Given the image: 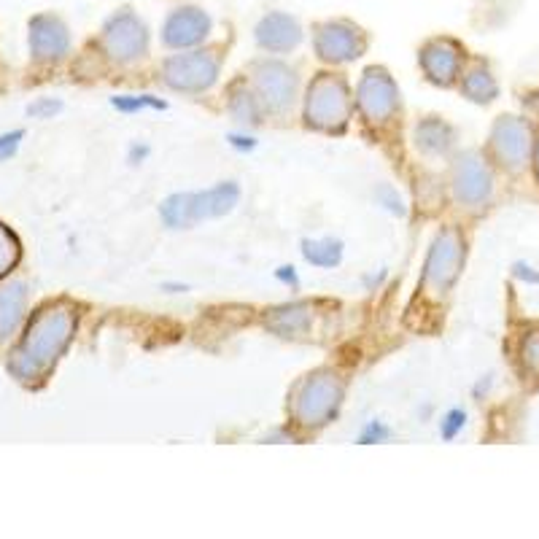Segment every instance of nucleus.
<instances>
[{
	"label": "nucleus",
	"mask_w": 539,
	"mask_h": 539,
	"mask_svg": "<svg viewBox=\"0 0 539 539\" xmlns=\"http://www.w3.org/2000/svg\"><path fill=\"white\" fill-rule=\"evenodd\" d=\"M73 329H76V313L68 305H52L36 313L19 348L11 354V375L22 383L44 378L71 343Z\"/></svg>",
	"instance_id": "nucleus-1"
},
{
	"label": "nucleus",
	"mask_w": 539,
	"mask_h": 539,
	"mask_svg": "<svg viewBox=\"0 0 539 539\" xmlns=\"http://www.w3.org/2000/svg\"><path fill=\"white\" fill-rule=\"evenodd\" d=\"M238 203V186L221 184L216 189L200 192V195H176L162 205V219L170 227H192L197 221L224 216Z\"/></svg>",
	"instance_id": "nucleus-2"
},
{
	"label": "nucleus",
	"mask_w": 539,
	"mask_h": 539,
	"mask_svg": "<svg viewBox=\"0 0 539 539\" xmlns=\"http://www.w3.org/2000/svg\"><path fill=\"white\" fill-rule=\"evenodd\" d=\"M461 257H464V246H461V235L456 230H445L440 238L434 240L432 254L426 262L424 273V289L432 292L434 297H440L451 289V283L456 281L461 267Z\"/></svg>",
	"instance_id": "nucleus-3"
},
{
	"label": "nucleus",
	"mask_w": 539,
	"mask_h": 539,
	"mask_svg": "<svg viewBox=\"0 0 539 539\" xmlns=\"http://www.w3.org/2000/svg\"><path fill=\"white\" fill-rule=\"evenodd\" d=\"M340 405V386L332 375H313L302 383L297 402H294V416L305 426H321L327 418L335 416Z\"/></svg>",
	"instance_id": "nucleus-4"
},
{
	"label": "nucleus",
	"mask_w": 539,
	"mask_h": 539,
	"mask_svg": "<svg viewBox=\"0 0 539 539\" xmlns=\"http://www.w3.org/2000/svg\"><path fill=\"white\" fill-rule=\"evenodd\" d=\"M305 116H308L310 124H316L321 130L343 127L345 116H348V92H345L343 81L329 79V76L316 81L310 87Z\"/></svg>",
	"instance_id": "nucleus-5"
},
{
	"label": "nucleus",
	"mask_w": 539,
	"mask_h": 539,
	"mask_svg": "<svg viewBox=\"0 0 539 539\" xmlns=\"http://www.w3.org/2000/svg\"><path fill=\"white\" fill-rule=\"evenodd\" d=\"M149 44L146 27L133 11H119L116 17L108 19L106 33H103V46H106L108 57L119 62H130L143 57Z\"/></svg>",
	"instance_id": "nucleus-6"
},
{
	"label": "nucleus",
	"mask_w": 539,
	"mask_h": 539,
	"mask_svg": "<svg viewBox=\"0 0 539 539\" xmlns=\"http://www.w3.org/2000/svg\"><path fill=\"white\" fill-rule=\"evenodd\" d=\"M494 154L507 170H521L531 154V127L523 119L504 116L494 127Z\"/></svg>",
	"instance_id": "nucleus-7"
},
{
	"label": "nucleus",
	"mask_w": 539,
	"mask_h": 539,
	"mask_svg": "<svg viewBox=\"0 0 539 539\" xmlns=\"http://www.w3.org/2000/svg\"><path fill=\"white\" fill-rule=\"evenodd\" d=\"M364 44L367 41H364L362 30L348 22H327L316 33V49L329 62L354 60L364 52Z\"/></svg>",
	"instance_id": "nucleus-8"
},
{
	"label": "nucleus",
	"mask_w": 539,
	"mask_h": 539,
	"mask_svg": "<svg viewBox=\"0 0 539 539\" xmlns=\"http://www.w3.org/2000/svg\"><path fill=\"white\" fill-rule=\"evenodd\" d=\"M165 79H168L170 87L189 89V92L211 87L213 79H216V60L211 54L200 52L181 54L165 65Z\"/></svg>",
	"instance_id": "nucleus-9"
},
{
	"label": "nucleus",
	"mask_w": 539,
	"mask_h": 539,
	"mask_svg": "<svg viewBox=\"0 0 539 539\" xmlns=\"http://www.w3.org/2000/svg\"><path fill=\"white\" fill-rule=\"evenodd\" d=\"M71 46L68 27L52 14H41L30 22V52L38 62H57Z\"/></svg>",
	"instance_id": "nucleus-10"
},
{
	"label": "nucleus",
	"mask_w": 539,
	"mask_h": 539,
	"mask_svg": "<svg viewBox=\"0 0 539 539\" xmlns=\"http://www.w3.org/2000/svg\"><path fill=\"white\" fill-rule=\"evenodd\" d=\"M208 30H211V19L208 14L200 9H192V6H186V9H176L165 22V30H162V38H165V44L168 46H195L200 44L205 36H208Z\"/></svg>",
	"instance_id": "nucleus-11"
},
{
	"label": "nucleus",
	"mask_w": 539,
	"mask_h": 539,
	"mask_svg": "<svg viewBox=\"0 0 539 539\" xmlns=\"http://www.w3.org/2000/svg\"><path fill=\"white\" fill-rule=\"evenodd\" d=\"M488 195H491V173L483 160H478L475 154L461 157V162L456 165V197L461 203L478 205L486 203Z\"/></svg>",
	"instance_id": "nucleus-12"
},
{
	"label": "nucleus",
	"mask_w": 539,
	"mask_h": 539,
	"mask_svg": "<svg viewBox=\"0 0 539 539\" xmlns=\"http://www.w3.org/2000/svg\"><path fill=\"white\" fill-rule=\"evenodd\" d=\"M359 103L370 119H383L397 106V89L383 71H370L359 89Z\"/></svg>",
	"instance_id": "nucleus-13"
},
{
	"label": "nucleus",
	"mask_w": 539,
	"mask_h": 539,
	"mask_svg": "<svg viewBox=\"0 0 539 539\" xmlns=\"http://www.w3.org/2000/svg\"><path fill=\"white\" fill-rule=\"evenodd\" d=\"M302 30L297 25V19L289 17V14H267L257 27V41L270 52H289L294 46L300 44Z\"/></svg>",
	"instance_id": "nucleus-14"
},
{
	"label": "nucleus",
	"mask_w": 539,
	"mask_h": 539,
	"mask_svg": "<svg viewBox=\"0 0 539 539\" xmlns=\"http://www.w3.org/2000/svg\"><path fill=\"white\" fill-rule=\"evenodd\" d=\"M421 65L424 71L429 73V79L440 81V84H451L456 79L461 65V49L448 38H440V41H432L421 52Z\"/></svg>",
	"instance_id": "nucleus-15"
},
{
	"label": "nucleus",
	"mask_w": 539,
	"mask_h": 539,
	"mask_svg": "<svg viewBox=\"0 0 539 539\" xmlns=\"http://www.w3.org/2000/svg\"><path fill=\"white\" fill-rule=\"evenodd\" d=\"M259 87L273 108L289 106L294 95V73L281 62H267L259 68Z\"/></svg>",
	"instance_id": "nucleus-16"
},
{
	"label": "nucleus",
	"mask_w": 539,
	"mask_h": 539,
	"mask_svg": "<svg viewBox=\"0 0 539 539\" xmlns=\"http://www.w3.org/2000/svg\"><path fill=\"white\" fill-rule=\"evenodd\" d=\"M25 313V286L22 283H9L0 289V340L19 327Z\"/></svg>",
	"instance_id": "nucleus-17"
},
{
	"label": "nucleus",
	"mask_w": 539,
	"mask_h": 539,
	"mask_svg": "<svg viewBox=\"0 0 539 539\" xmlns=\"http://www.w3.org/2000/svg\"><path fill=\"white\" fill-rule=\"evenodd\" d=\"M310 321V310L305 305H292V308H281L273 310L270 316V329H275L278 335H289L294 337V332H302L308 327Z\"/></svg>",
	"instance_id": "nucleus-18"
},
{
	"label": "nucleus",
	"mask_w": 539,
	"mask_h": 539,
	"mask_svg": "<svg viewBox=\"0 0 539 539\" xmlns=\"http://www.w3.org/2000/svg\"><path fill=\"white\" fill-rule=\"evenodd\" d=\"M302 251H305V259H308V262H313V265L319 267L337 265V262H340V254H343V248H340L337 240H310V243L302 246Z\"/></svg>",
	"instance_id": "nucleus-19"
},
{
	"label": "nucleus",
	"mask_w": 539,
	"mask_h": 539,
	"mask_svg": "<svg viewBox=\"0 0 539 539\" xmlns=\"http://www.w3.org/2000/svg\"><path fill=\"white\" fill-rule=\"evenodd\" d=\"M464 92H467V98L478 100V103H488V100H494L496 98L494 76H491L486 68H475V71L467 76V81H464Z\"/></svg>",
	"instance_id": "nucleus-20"
},
{
	"label": "nucleus",
	"mask_w": 539,
	"mask_h": 539,
	"mask_svg": "<svg viewBox=\"0 0 539 539\" xmlns=\"http://www.w3.org/2000/svg\"><path fill=\"white\" fill-rule=\"evenodd\" d=\"M521 367L526 378L539 380V329H529L521 340Z\"/></svg>",
	"instance_id": "nucleus-21"
},
{
	"label": "nucleus",
	"mask_w": 539,
	"mask_h": 539,
	"mask_svg": "<svg viewBox=\"0 0 539 539\" xmlns=\"http://www.w3.org/2000/svg\"><path fill=\"white\" fill-rule=\"evenodd\" d=\"M19 259V240L0 224V275H6Z\"/></svg>",
	"instance_id": "nucleus-22"
},
{
	"label": "nucleus",
	"mask_w": 539,
	"mask_h": 539,
	"mask_svg": "<svg viewBox=\"0 0 539 539\" xmlns=\"http://www.w3.org/2000/svg\"><path fill=\"white\" fill-rule=\"evenodd\" d=\"M19 141H22V133H19V130L0 135V160H9V157H14L19 149Z\"/></svg>",
	"instance_id": "nucleus-23"
},
{
	"label": "nucleus",
	"mask_w": 539,
	"mask_h": 539,
	"mask_svg": "<svg viewBox=\"0 0 539 539\" xmlns=\"http://www.w3.org/2000/svg\"><path fill=\"white\" fill-rule=\"evenodd\" d=\"M116 108H122V111H141V108H162V103H157V100L151 98H138V100H130V98H116L114 100Z\"/></svg>",
	"instance_id": "nucleus-24"
},
{
	"label": "nucleus",
	"mask_w": 539,
	"mask_h": 539,
	"mask_svg": "<svg viewBox=\"0 0 539 539\" xmlns=\"http://www.w3.org/2000/svg\"><path fill=\"white\" fill-rule=\"evenodd\" d=\"M451 424L445 426V437H453L456 434V429H461L464 426V413H459V410H453L451 418H448Z\"/></svg>",
	"instance_id": "nucleus-25"
},
{
	"label": "nucleus",
	"mask_w": 539,
	"mask_h": 539,
	"mask_svg": "<svg viewBox=\"0 0 539 539\" xmlns=\"http://www.w3.org/2000/svg\"><path fill=\"white\" fill-rule=\"evenodd\" d=\"M57 111H60V103H49V100L30 106V114H57Z\"/></svg>",
	"instance_id": "nucleus-26"
},
{
	"label": "nucleus",
	"mask_w": 539,
	"mask_h": 539,
	"mask_svg": "<svg viewBox=\"0 0 539 539\" xmlns=\"http://www.w3.org/2000/svg\"><path fill=\"white\" fill-rule=\"evenodd\" d=\"M537 173H539V146H537Z\"/></svg>",
	"instance_id": "nucleus-27"
}]
</instances>
